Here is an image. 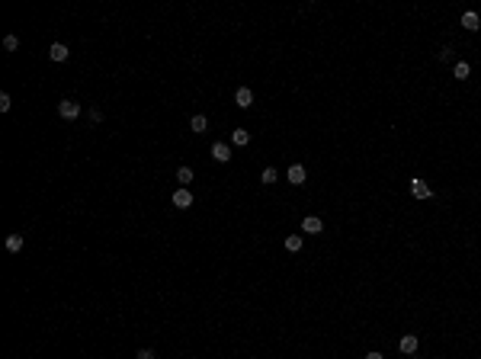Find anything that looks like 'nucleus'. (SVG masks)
Listing matches in <instances>:
<instances>
[{
    "label": "nucleus",
    "mask_w": 481,
    "mask_h": 359,
    "mask_svg": "<svg viewBox=\"0 0 481 359\" xmlns=\"http://www.w3.org/2000/svg\"><path fill=\"white\" fill-rule=\"evenodd\" d=\"M80 112H84V106H80L77 100H61V103H58V116L67 119V122H74Z\"/></svg>",
    "instance_id": "obj_1"
},
{
    "label": "nucleus",
    "mask_w": 481,
    "mask_h": 359,
    "mask_svg": "<svg viewBox=\"0 0 481 359\" xmlns=\"http://www.w3.org/2000/svg\"><path fill=\"white\" fill-rule=\"evenodd\" d=\"M411 196H414V199H433V189L427 186L421 177H414L411 180Z\"/></svg>",
    "instance_id": "obj_2"
},
{
    "label": "nucleus",
    "mask_w": 481,
    "mask_h": 359,
    "mask_svg": "<svg viewBox=\"0 0 481 359\" xmlns=\"http://www.w3.org/2000/svg\"><path fill=\"white\" fill-rule=\"evenodd\" d=\"M234 103H238L241 109H250V106H254V90H250V87H238V90H234Z\"/></svg>",
    "instance_id": "obj_3"
},
{
    "label": "nucleus",
    "mask_w": 481,
    "mask_h": 359,
    "mask_svg": "<svg viewBox=\"0 0 481 359\" xmlns=\"http://www.w3.org/2000/svg\"><path fill=\"white\" fill-rule=\"evenodd\" d=\"M417 347H421L417 334H404V337H401V343H398V350H401L404 356H414V353H417Z\"/></svg>",
    "instance_id": "obj_4"
},
{
    "label": "nucleus",
    "mask_w": 481,
    "mask_h": 359,
    "mask_svg": "<svg viewBox=\"0 0 481 359\" xmlns=\"http://www.w3.org/2000/svg\"><path fill=\"white\" fill-rule=\"evenodd\" d=\"M193 205V193H189L186 186H180L177 193H173V208H189Z\"/></svg>",
    "instance_id": "obj_5"
},
{
    "label": "nucleus",
    "mask_w": 481,
    "mask_h": 359,
    "mask_svg": "<svg viewBox=\"0 0 481 359\" xmlns=\"http://www.w3.org/2000/svg\"><path fill=\"white\" fill-rule=\"evenodd\" d=\"M462 29H469V32H478L481 29V16L475 10H465L462 13Z\"/></svg>",
    "instance_id": "obj_6"
},
{
    "label": "nucleus",
    "mask_w": 481,
    "mask_h": 359,
    "mask_svg": "<svg viewBox=\"0 0 481 359\" xmlns=\"http://www.w3.org/2000/svg\"><path fill=\"white\" fill-rule=\"evenodd\" d=\"M212 157L218 160V164H228V160H231V148H228L225 141H215V145H212Z\"/></svg>",
    "instance_id": "obj_7"
},
{
    "label": "nucleus",
    "mask_w": 481,
    "mask_h": 359,
    "mask_svg": "<svg viewBox=\"0 0 481 359\" xmlns=\"http://www.w3.org/2000/svg\"><path fill=\"white\" fill-rule=\"evenodd\" d=\"M286 180L292 183V186H302V183L308 180V173H305L302 164H292V167H289V173H286Z\"/></svg>",
    "instance_id": "obj_8"
},
{
    "label": "nucleus",
    "mask_w": 481,
    "mask_h": 359,
    "mask_svg": "<svg viewBox=\"0 0 481 359\" xmlns=\"http://www.w3.org/2000/svg\"><path fill=\"white\" fill-rule=\"evenodd\" d=\"M302 231H305V234H321V231H324V221L318 218V215H308V218L302 221Z\"/></svg>",
    "instance_id": "obj_9"
},
{
    "label": "nucleus",
    "mask_w": 481,
    "mask_h": 359,
    "mask_svg": "<svg viewBox=\"0 0 481 359\" xmlns=\"http://www.w3.org/2000/svg\"><path fill=\"white\" fill-rule=\"evenodd\" d=\"M49 58H52V61H67V58H71V49H67L64 42H55V45L49 49Z\"/></svg>",
    "instance_id": "obj_10"
},
{
    "label": "nucleus",
    "mask_w": 481,
    "mask_h": 359,
    "mask_svg": "<svg viewBox=\"0 0 481 359\" xmlns=\"http://www.w3.org/2000/svg\"><path fill=\"white\" fill-rule=\"evenodd\" d=\"M469 74H472L469 61H456V64H452V77H456V80H469Z\"/></svg>",
    "instance_id": "obj_11"
},
{
    "label": "nucleus",
    "mask_w": 481,
    "mask_h": 359,
    "mask_svg": "<svg viewBox=\"0 0 481 359\" xmlns=\"http://www.w3.org/2000/svg\"><path fill=\"white\" fill-rule=\"evenodd\" d=\"M231 145H238V148L250 145V132H247V128H234V132H231Z\"/></svg>",
    "instance_id": "obj_12"
},
{
    "label": "nucleus",
    "mask_w": 481,
    "mask_h": 359,
    "mask_svg": "<svg viewBox=\"0 0 481 359\" xmlns=\"http://www.w3.org/2000/svg\"><path fill=\"white\" fill-rule=\"evenodd\" d=\"M189 128H193L196 135L209 132V119H206V116H202V112H199V116H193V119H189Z\"/></svg>",
    "instance_id": "obj_13"
},
{
    "label": "nucleus",
    "mask_w": 481,
    "mask_h": 359,
    "mask_svg": "<svg viewBox=\"0 0 481 359\" xmlns=\"http://www.w3.org/2000/svg\"><path fill=\"white\" fill-rule=\"evenodd\" d=\"M23 234H10V238H6V250H10V254H19V250H23Z\"/></svg>",
    "instance_id": "obj_14"
},
{
    "label": "nucleus",
    "mask_w": 481,
    "mask_h": 359,
    "mask_svg": "<svg viewBox=\"0 0 481 359\" xmlns=\"http://www.w3.org/2000/svg\"><path fill=\"white\" fill-rule=\"evenodd\" d=\"M286 250H289V254H299V250H302V234H289V238H286Z\"/></svg>",
    "instance_id": "obj_15"
},
{
    "label": "nucleus",
    "mask_w": 481,
    "mask_h": 359,
    "mask_svg": "<svg viewBox=\"0 0 481 359\" xmlns=\"http://www.w3.org/2000/svg\"><path fill=\"white\" fill-rule=\"evenodd\" d=\"M177 183H180V186H189V183H193V170H189V167H180V170H177Z\"/></svg>",
    "instance_id": "obj_16"
},
{
    "label": "nucleus",
    "mask_w": 481,
    "mask_h": 359,
    "mask_svg": "<svg viewBox=\"0 0 481 359\" xmlns=\"http://www.w3.org/2000/svg\"><path fill=\"white\" fill-rule=\"evenodd\" d=\"M276 180H279V177H276V170H273V167H267V170L260 173V183H267V186H269V183H276Z\"/></svg>",
    "instance_id": "obj_17"
},
{
    "label": "nucleus",
    "mask_w": 481,
    "mask_h": 359,
    "mask_svg": "<svg viewBox=\"0 0 481 359\" xmlns=\"http://www.w3.org/2000/svg\"><path fill=\"white\" fill-rule=\"evenodd\" d=\"M3 49H6V51H16V49H19V39H16V36H6V39H3Z\"/></svg>",
    "instance_id": "obj_18"
},
{
    "label": "nucleus",
    "mask_w": 481,
    "mask_h": 359,
    "mask_svg": "<svg viewBox=\"0 0 481 359\" xmlns=\"http://www.w3.org/2000/svg\"><path fill=\"white\" fill-rule=\"evenodd\" d=\"M13 106V100H10V93H0V112H6Z\"/></svg>",
    "instance_id": "obj_19"
},
{
    "label": "nucleus",
    "mask_w": 481,
    "mask_h": 359,
    "mask_svg": "<svg viewBox=\"0 0 481 359\" xmlns=\"http://www.w3.org/2000/svg\"><path fill=\"white\" fill-rule=\"evenodd\" d=\"M87 116H90L93 122H103V112H100V109H97V106H93V109H87Z\"/></svg>",
    "instance_id": "obj_20"
},
{
    "label": "nucleus",
    "mask_w": 481,
    "mask_h": 359,
    "mask_svg": "<svg viewBox=\"0 0 481 359\" xmlns=\"http://www.w3.org/2000/svg\"><path fill=\"white\" fill-rule=\"evenodd\" d=\"M135 359H154V350H138Z\"/></svg>",
    "instance_id": "obj_21"
},
{
    "label": "nucleus",
    "mask_w": 481,
    "mask_h": 359,
    "mask_svg": "<svg viewBox=\"0 0 481 359\" xmlns=\"http://www.w3.org/2000/svg\"><path fill=\"white\" fill-rule=\"evenodd\" d=\"M452 58V49H449V45H446V49H439V61H449Z\"/></svg>",
    "instance_id": "obj_22"
},
{
    "label": "nucleus",
    "mask_w": 481,
    "mask_h": 359,
    "mask_svg": "<svg viewBox=\"0 0 481 359\" xmlns=\"http://www.w3.org/2000/svg\"><path fill=\"white\" fill-rule=\"evenodd\" d=\"M366 359H385V356L378 353V350H372V353H366Z\"/></svg>",
    "instance_id": "obj_23"
},
{
    "label": "nucleus",
    "mask_w": 481,
    "mask_h": 359,
    "mask_svg": "<svg viewBox=\"0 0 481 359\" xmlns=\"http://www.w3.org/2000/svg\"><path fill=\"white\" fill-rule=\"evenodd\" d=\"M411 359H417V356H411Z\"/></svg>",
    "instance_id": "obj_24"
}]
</instances>
